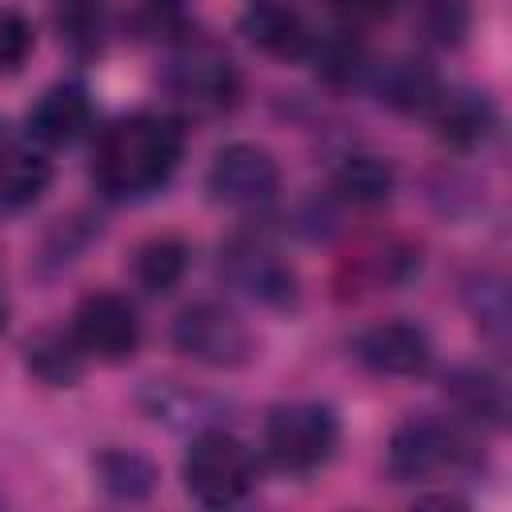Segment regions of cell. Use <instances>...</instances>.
<instances>
[{
	"instance_id": "obj_1",
	"label": "cell",
	"mask_w": 512,
	"mask_h": 512,
	"mask_svg": "<svg viewBox=\"0 0 512 512\" xmlns=\"http://www.w3.org/2000/svg\"><path fill=\"white\" fill-rule=\"evenodd\" d=\"M184 152V128L172 116H128L96 144V184L108 196H144L160 188Z\"/></svg>"
},
{
	"instance_id": "obj_2",
	"label": "cell",
	"mask_w": 512,
	"mask_h": 512,
	"mask_svg": "<svg viewBox=\"0 0 512 512\" xmlns=\"http://www.w3.org/2000/svg\"><path fill=\"white\" fill-rule=\"evenodd\" d=\"M180 476H184V488L196 504L228 508L252 488V456L232 432L204 428V432H196L192 448L184 452Z\"/></svg>"
},
{
	"instance_id": "obj_3",
	"label": "cell",
	"mask_w": 512,
	"mask_h": 512,
	"mask_svg": "<svg viewBox=\"0 0 512 512\" xmlns=\"http://www.w3.org/2000/svg\"><path fill=\"white\" fill-rule=\"evenodd\" d=\"M340 444V424L328 404L316 400H292L268 412L264 424V448L284 472H312L324 460H332Z\"/></svg>"
},
{
	"instance_id": "obj_4",
	"label": "cell",
	"mask_w": 512,
	"mask_h": 512,
	"mask_svg": "<svg viewBox=\"0 0 512 512\" xmlns=\"http://www.w3.org/2000/svg\"><path fill=\"white\" fill-rule=\"evenodd\" d=\"M172 344L204 368H240L256 352L248 324L216 300H196L180 308V316L172 320Z\"/></svg>"
},
{
	"instance_id": "obj_5",
	"label": "cell",
	"mask_w": 512,
	"mask_h": 512,
	"mask_svg": "<svg viewBox=\"0 0 512 512\" xmlns=\"http://www.w3.org/2000/svg\"><path fill=\"white\" fill-rule=\"evenodd\" d=\"M204 184H208V196L224 208H256V204L272 200V192L280 184V168L268 148L236 140L212 156Z\"/></svg>"
},
{
	"instance_id": "obj_6",
	"label": "cell",
	"mask_w": 512,
	"mask_h": 512,
	"mask_svg": "<svg viewBox=\"0 0 512 512\" xmlns=\"http://www.w3.org/2000/svg\"><path fill=\"white\" fill-rule=\"evenodd\" d=\"M220 272L248 292L252 300L268 304V308H288L296 304L300 288H296V272L292 264L260 236H236L220 248Z\"/></svg>"
},
{
	"instance_id": "obj_7",
	"label": "cell",
	"mask_w": 512,
	"mask_h": 512,
	"mask_svg": "<svg viewBox=\"0 0 512 512\" xmlns=\"http://www.w3.org/2000/svg\"><path fill=\"white\" fill-rule=\"evenodd\" d=\"M76 344L96 360H128L140 344V320L136 308L116 292H92L80 300L72 320Z\"/></svg>"
},
{
	"instance_id": "obj_8",
	"label": "cell",
	"mask_w": 512,
	"mask_h": 512,
	"mask_svg": "<svg viewBox=\"0 0 512 512\" xmlns=\"http://www.w3.org/2000/svg\"><path fill=\"white\" fill-rule=\"evenodd\" d=\"M356 360L380 376H416L432 360V344L424 328L408 320H384L356 336Z\"/></svg>"
},
{
	"instance_id": "obj_9",
	"label": "cell",
	"mask_w": 512,
	"mask_h": 512,
	"mask_svg": "<svg viewBox=\"0 0 512 512\" xmlns=\"http://www.w3.org/2000/svg\"><path fill=\"white\" fill-rule=\"evenodd\" d=\"M456 456V440L444 424L424 420V416H408L392 428L388 436V472L396 480H424L436 468H444Z\"/></svg>"
},
{
	"instance_id": "obj_10",
	"label": "cell",
	"mask_w": 512,
	"mask_h": 512,
	"mask_svg": "<svg viewBox=\"0 0 512 512\" xmlns=\"http://www.w3.org/2000/svg\"><path fill=\"white\" fill-rule=\"evenodd\" d=\"M172 88L196 104L224 108L236 100V68L208 44H196L172 60Z\"/></svg>"
},
{
	"instance_id": "obj_11",
	"label": "cell",
	"mask_w": 512,
	"mask_h": 512,
	"mask_svg": "<svg viewBox=\"0 0 512 512\" xmlns=\"http://www.w3.org/2000/svg\"><path fill=\"white\" fill-rule=\"evenodd\" d=\"M240 32L268 56H300L308 48L304 16L288 0H248L240 12Z\"/></svg>"
},
{
	"instance_id": "obj_12",
	"label": "cell",
	"mask_w": 512,
	"mask_h": 512,
	"mask_svg": "<svg viewBox=\"0 0 512 512\" xmlns=\"http://www.w3.org/2000/svg\"><path fill=\"white\" fill-rule=\"evenodd\" d=\"M88 116H92V108H88L84 88H76V84H56V88H48V92L36 100V108L28 112V132H32L40 144L60 148V144H72V140L88 128Z\"/></svg>"
},
{
	"instance_id": "obj_13",
	"label": "cell",
	"mask_w": 512,
	"mask_h": 512,
	"mask_svg": "<svg viewBox=\"0 0 512 512\" xmlns=\"http://www.w3.org/2000/svg\"><path fill=\"white\" fill-rule=\"evenodd\" d=\"M376 96L380 104H388L392 112L416 116V112H432L440 100V80L424 60H388L376 76Z\"/></svg>"
},
{
	"instance_id": "obj_14",
	"label": "cell",
	"mask_w": 512,
	"mask_h": 512,
	"mask_svg": "<svg viewBox=\"0 0 512 512\" xmlns=\"http://www.w3.org/2000/svg\"><path fill=\"white\" fill-rule=\"evenodd\" d=\"M92 472H96L100 488L108 496H116V500H144V496H152V488L160 480L156 464L136 448H104V452H96Z\"/></svg>"
},
{
	"instance_id": "obj_15",
	"label": "cell",
	"mask_w": 512,
	"mask_h": 512,
	"mask_svg": "<svg viewBox=\"0 0 512 512\" xmlns=\"http://www.w3.org/2000/svg\"><path fill=\"white\" fill-rule=\"evenodd\" d=\"M332 188L348 200V204H360V208H376L384 204L392 192H396V168L380 156H368V152H356V156H344L332 172Z\"/></svg>"
},
{
	"instance_id": "obj_16",
	"label": "cell",
	"mask_w": 512,
	"mask_h": 512,
	"mask_svg": "<svg viewBox=\"0 0 512 512\" xmlns=\"http://www.w3.org/2000/svg\"><path fill=\"white\" fill-rule=\"evenodd\" d=\"M492 128V108L476 92H452L436 100V132L452 148H476Z\"/></svg>"
},
{
	"instance_id": "obj_17",
	"label": "cell",
	"mask_w": 512,
	"mask_h": 512,
	"mask_svg": "<svg viewBox=\"0 0 512 512\" xmlns=\"http://www.w3.org/2000/svg\"><path fill=\"white\" fill-rule=\"evenodd\" d=\"M24 364L32 368V376H40L52 388H68L84 376V348L76 344V336L64 332H40L24 344Z\"/></svg>"
},
{
	"instance_id": "obj_18",
	"label": "cell",
	"mask_w": 512,
	"mask_h": 512,
	"mask_svg": "<svg viewBox=\"0 0 512 512\" xmlns=\"http://www.w3.org/2000/svg\"><path fill=\"white\" fill-rule=\"evenodd\" d=\"M448 392L456 396V404L468 416H476L484 424L500 428L508 420V384L492 368H456L448 376Z\"/></svg>"
},
{
	"instance_id": "obj_19",
	"label": "cell",
	"mask_w": 512,
	"mask_h": 512,
	"mask_svg": "<svg viewBox=\"0 0 512 512\" xmlns=\"http://www.w3.org/2000/svg\"><path fill=\"white\" fill-rule=\"evenodd\" d=\"M52 184V164L40 152H12L0 160V208H32Z\"/></svg>"
},
{
	"instance_id": "obj_20",
	"label": "cell",
	"mask_w": 512,
	"mask_h": 512,
	"mask_svg": "<svg viewBox=\"0 0 512 512\" xmlns=\"http://www.w3.org/2000/svg\"><path fill=\"white\" fill-rule=\"evenodd\" d=\"M140 408H144L152 420H164V424H172V428L200 424V420H212V416H216V400H212V396L188 392L184 384H160V380H152V384L140 392Z\"/></svg>"
},
{
	"instance_id": "obj_21",
	"label": "cell",
	"mask_w": 512,
	"mask_h": 512,
	"mask_svg": "<svg viewBox=\"0 0 512 512\" xmlns=\"http://www.w3.org/2000/svg\"><path fill=\"white\" fill-rule=\"evenodd\" d=\"M188 268V244L176 236H152L136 248V280L144 292H168Z\"/></svg>"
},
{
	"instance_id": "obj_22",
	"label": "cell",
	"mask_w": 512,
	"mask_h": 512,
	"mask_svg": "<svg viewBox=\"0 0 512 512\" xmlns=\"http://www.w3.org/2000/svg\"><path fill=\"white\" fill-rule=\"evenodd\" d=\"M464 300H468V312H472V320H476V328L484 332V336H492L496 344H504V336H508V316H512V308H508V280L500 276V272H476L468 284H464Z\"/></svg>"
},
{
	"instance_id": "obj_23",
	"label": "cell",
	"mask_w": 512,
	"mask_h": 512,
	"mask_svg": "<svg viewBox=\"0 0 512 512\" xmlns=\"http://www.w3.org/2000/svg\"><path fill=\"white\" fill-rule=\"evenodd\" d=\"M52 24L72 52H96L104 40V24H108L104 0H56Z\"/></svg>"
},
{
	"instance_id": "obj_24",
	"label": "cell",
	"mask_w": 512,
	"mask_h": 512,
	"mask_svg": "<svg viewBox=\"0 0 512 512\" xmlns=\"http://www.w3.org/2000/svg\"><path fill=\"white\" fill-rule=\"evenodd\" d=\"M312 60H316V72L328 84H352L364 72V44L352 32H336V36H324L312 48Z\"/></svg>"
},
{
	"instance_id": "obj_25",
	"label": "cell",
	"mask_w": 512,
	"mask_h": 512,
	"mask_svg": "<svg viewBox=\"0 0 512 512\" xmlns=\"http://www.w3.org/2000/svg\"><path fill=\"white\" fill-rule=\"evenodd\" d=\"M420 16H424L428 36H432L436 44H444V48L464 44V36H468V28H472V8H468V0H424Z\"/></svg>"
},
{
	"instance_id": "obj_26",
	"label": "cell",
	"mask_w": 512,
	"mask_h": 512,
	"mask_svg": "<svg viewBox=\"0 0 512 512\" xmlns=\"http://www.w3.org/2000/svg\"><path fill=\"white\" fill-rule=\"evenodd\" d=\"M32 48H36L32 24H28L20 12L4 8V12H0V72H4V76H16V72L28 64Z\"/></svg>"
},
{
	"instance_id": "obj_27",
	"label": "cell",
	"mask_w": 512,
	"mask_h": 512,
	"mask_svg": "<svg viewBox=\"0 0 512 512\" xmlns=\"http://www.w3.org/2000/svg\"><path fill=\"white\" fill-rule=\"evenodd\" d=\"M140 24H144V32H152V36H172V32H180V24H184V8H180V0H144Z\"/></svg>"
},
{
	"instance_id": "obj_28",
	"label": "cell",
	"mask_w": 512,
	"mask_h": 512,
	"mask_svg": "<svg viewBox=\"0 0 512 512\" xmlns=\"http://www.w3.org/2000/svg\"><path fill=\"white\" fill-rule=\"evenodd\" d=\"M392 4H396V0H332V8H336L348 24H372V20L388 16Z\"/></svg>"
},
{
	"instance_id": "obj_29",
	"label": "cell",
	"mask_w": 512,
	"mask_h": 512,
	"mask_svg": "<svg viewBox=\"0 0 512 512\" xmlns=\"http://www.w3.org/2000/svg\"><path fill=\"white\" fill-rule=\"evenodd\" d=\"M0 328H4V308H0Z\"/></svg>"
}]
</instances>
